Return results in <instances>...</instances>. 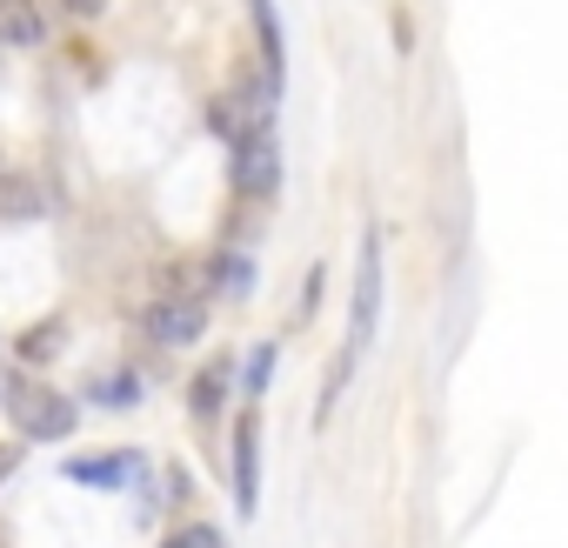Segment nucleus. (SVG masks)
I'll return each instance as SVG.
<instances>
[{
  "label": "nucleus",
  "mask_w": 568,
  "mask_h": 548,
  "mask_svg": "<svg viewBox=\"0 0 568 548\" xmlns=\"http://www.w3.org/2000/svg\"><path fill=\"white\" fill-rule=\"evenodd\" d=\"M8 408H14V422L28 428V442H61V435H74V402L61 395V388H48V382H14L8 388Z\"/></svg>",
  "instance_id": "obj_1"
},
{
  "label": "nucleus",
  "mask_w": 568,
  "mask_h": 548,
  "mask_svg": "<svg viewBox=\"0 0 568 548\" xmlns=\"http://www.w3.org/2000/svg\"><path fill=\"white\" fill-rule=\"evenodd\" d=\"M375 315H382V227L362 234V274H355V328H348V355L368 348Z\"/></svg>",
  "instance_id": "obj_2"
},
{
  "label": "nucleus",
  "mask_w": 568,
  "mask_h": 548,
  "mask_svg": "<svg viewBox=\"0 0 568 548\" xmlns=\"http://www.w3.org/2000/svg\"><path fill=\"white\" fill-rule=\"evenodd\" d=\"M274 181H281V154H274V134L267 128H247L241 141H234V187L241 194H274Z\"/></svg>",
  "instance_id": "obj_3"
},
{
  "label": "nucleus",
  "mask_w": 568,
  "mask_h": 548,
  "mask_svg": "<svg viewBox=\"0 0 568 548\" xmlns=\"http://www.w3.org/2000/svg\"><path fill=\"white\" fill-rule=\"evenodd\" d=\"M201 328H207V315H201V302H194V295H174V302H154V308H148V335H154V342H168V348L194 342Z\"/></svg>",
  "instance_id": "obj_4"
},
{
  "label": "nucleus",
  "mask_w": 568,
  "mask_h": 548,
  "mask_svg": "<svg viewBox=\"0 0 568 548\" xmlns=\"http://www.w3.org/2000/svg\"><path fill=\"white\" fill-rule=\"evenodd\" d=\"M234 501H241V515H254V501H261V435H254V415H241V428H234Z\"/></svg>",
  "instance_id": "obj_5"
},
{
  "label": "nucleus",
  "mask_w": 568,
  "mask_h": 548,
  "mask_svg": "<svg viewBox=\"0 0 568 548\" xmlns=\"http://www.w3.org/2000/svg\"><path fill=\"white\" fill-rule=\"evenodd\" d=\"M128 475H141V455H128V448H114V455H74L68 461L74 488H121Z\"/></svg>",
  "instance_id": "obj_6"
},
{
  "label": "nucleus",
  "mask_w": 568,
  "mask_h": 548,
  "mask_svg": "<svg viewBox=\"0 0 568 548\" xmlns=\"http://www.w3.org/2000/svg\"><path fill=\"white\" fill-rule=\"evenodd\" d=\"M48 41V21L34 0H0V48H41Z\"/></svg>",
  "instance_id": "obj_7"
},
{
  "label": "nucleus",
  "mask_w": 568,
  "mask_h": 548,
  "mask_svg": "<svg viewBox=\"0 0 568 548\" xmlns=\"http://www.w3.org/2000/svg\"><path fill=\"white\" fill-rule=\"evenodd\" d=\"M247 14H254V34H261V61H267V88L281 94V68H288V54H281V14H274V0H247Z\"/></svg>",
  "instance_id": "obj_8"
},
{
  "label": "nucleus",
  "mask_w": 568,
  "mask_h": 548,
  "mask_svg": "<svg viewBox=\"0 0 568 548\" xmlns=\"http://www.w3.org/2000/svg\"><path fill=\"white\" fill-rule=\"evenodd\" d=\"M214 288H221V295H247V288H254L247 254H221V261H214Z\"/></svg>",
  "instance_id": "obj_9"
},
{
  "label": "nucleus",
  "mask_w": 568,
  "mask_h": 548,
  "mask_svg": "<svg viewBox=\"0 0 568 548\" xmlns=\"http://www.w3.org/2000/svg\"><path fill=\"white\" fill-rule=\"evenodd\" d=\"M61 348V322H41L34 335H21V362H48Z\"/></svg>",
  "instance_id": "obj_10"
},
{
  "label": "nucleus",
  "mask_w": 568,
  "mask_h": 548,
  "mask_svg": "<svg viewBox=\"0 0 568 548\" xmlns=\"http://www.w3.org/2000/svg\"><path fill=\"white\" fill-rule=\"evenodd\" d=\"M161 548H227V541H221V528H207V521H187V528H174Z\"/></svg>",
  "instance_id": "obj_11"
},
{
  "label": "nucleus",
  "mask_w": 568,
  "mask_h": 548,
  "mask_svg": "<svg viewBox=\"0 0 568 548\" xmlns=\"http://www.w3.org/2000/svg\"><path fill=\"white\" fill-rule=\"evenodd\" d=\"M221 388H227V375H221V368H207V375L194 382V415H214V408H221Z\"/></svg>",
  "instance_id": "obj_12"
},
{
  "label": "nucleus",
  "mask_w": 568,
  "mask_h": 548,
  "mask_svg": "<svg viewBox=\"0 0 568 548\" xmlns=\"http://www.w3.org/2000/svg\"><path fill=\"white\" fill-rule=\"evenodd\" d=\"M267 375H274V342H261L247 355V388H267Z\"/></svg>",
  "instance_id": "obj_13"
},
{
  "label": "nucleus",
  "mask_w": 568,
  "mask_h": 548,
  "mask_svg": "<svg viewBox=\"0 0 568 548\" xmlns=\"http://www.w3.org/2000/svg\"><path fill=\"white\" fill-rule=\"evenodd\" d=\"M134 395H141V382H134V375H114V382H101V388H94V402H134Z\"/></svg>",
  "instance_id": "obj_14"
},
{
  "label": "nucleus",
  "mask_w": 568,
  "mask_h": 548,
  "mask_svg": "<svg viewBox=\"0 0 568 548\" xmlns=\"http://www.w3.org/2000/svg\"><path fill=\"white\" fill-rule=\"evenodd\" d=\"M61 8H68V14H74V21H94V14H101V8H108V0H61Z\"/></svg>",
  "instance_id": "obj_15"
},
{
  "label": "nucleus",
  "mask_w": 568,
  "mask_h": 548,
  "mask_svg": "<svg viewBox=\"0 0 568 548\" xmlns=\"http://www.w3.org/2000/svg\"><path fill=\"white\" fill-rule=\"evenodd\" d=\"M14 468H21V448H14V442H0V481H8Z\"/></svg>",
  "instance_id": "obj_16"
}]
</instances>
